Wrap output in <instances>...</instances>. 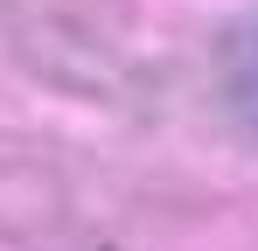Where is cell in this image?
<instances>
[{"mask_svg": "<svg viewBox=\"0 0 258 251\" xmlns=\"http://www.w3.org/2000/svg\"><path fill=\"white\" fill-rule=\"evenodd\" d=\"M244 84H251V105H258V49H251V70H244Z\"/></svg>", "mask_w": 258, "mask_h": 251, "instance_id": "1", "label": "cell"}]
</instances>
